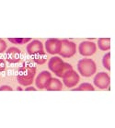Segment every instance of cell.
Wrapping results in <instances>:
<instances>
[{
    "mask_svg": "<svg viewBox=\"0 0 115 128\" xmlns=\"http://www.w3.org/2000/svg\"><path fill=\"white\" fill-rule=\"evenodd\" d=\"M78 72L83 76H90L96 73L97 67H96L95 62L92 59L84 58L78 62Z\"/></svg>",
    "mask_w": 115,
    "mask_h": 128,
    "instance_id": "2",
    "label": "cell"
},
{
    "mask_svg": "<svg viewBox=\"0 0 115 128\" xmlns=\"http://www.w3.org/2000/svg\"><path fill=\"white\" fill-rule=\"evenodd\" d=\"M62 88H63V84L59 79L51 78L49 82L46 85L45 88L47 90H50V91H59L62 90Z\"/></svg>",
    "mask_w": 115,
    "mask_h": 128,
    "instance_id": "12",
    "label": "cell"
},
{
    "mask_svg": "<svg viewBox=\"0 0 115 128\" xmlns=\"http://www.w3.org/2000/svg\"><path fill=\"white\" fill-rule=\"evenodd\" d=\"M0 91H12V88L8 85H5V86L0 87Z\"/></svg>",
    "mask_w": 115,
    "mask_h": 128,
    "instance_id": "21",
    "label": "cell"
},
{
    "mask_svg": "<svg viewBox=\"0 0 115 128\" xmlns=\"http://www.w3.org/2000/svg\"><path fill=\"white\" fill-rule=\"evenodd\" d=\"M63 64H64V62L60 57L54 56V57H52V58L50 59L49 64H48V67H49V69L51 70L52 72H54L55 74V73H57L58 71L60 70V68L62 67Z\"/></svg>",
    "mask_w": 115,
    "mask_h": 128,
    "instance_id": "11",
    "label": "cell"
},
{
    "mask_svg": "<svg viewBox=\"0 0 115 128\" xmlns=\"http://www.w3.org/2000/svg\"><path fill=\"white\" fill-rule=\"evenodd\" d=\"M21 52L20 49H18L16 47H11L9 48L6 52V61L10 64H16L18 62H20Z\"/></svg>",
    "mask_w": 115,
    "mask_h": 128,
    "instance_id": "8",
    "label": "cell"
},
{
    "mask_svg": "<svg viewBox=\"0 0 115 128\" xmlns=\"http://www.w3.org/2000/svg\"><path fill=\"white\" fill-rule=\"evenodd\" d=\"M6 68V63H5V60L2 58H0V72L4 71Z\"/></svg>",
    "mask_w": 115,
    "mask_h": 128,
    "instance_id": "20",
    "label": "cell"
},
{
    "mask_svg": "<svg viewBox=\"0 0 115 128\" xmlns=\"http://www.w3.org/2000/svg\"><path fill=\"white\" fill-rule=\"evenodd\" d=\"M73 90H78V91H93L94 90V87L89 83H83L81 84L78 88H74Z\"/></svg>",
    "mask_w": 115,
    "mask_h": 128,
    "instance_id": "16",
    "label": "cell"
},
{
    "mask_svg": "<svg viewBox=\"0 0 115 128\" xmlns=\"http://www.w3.org/2000/svg\"><path fill=\"white\" fill-rule=\"evenodd\" d=\"M110 82V79L109 75L105 72L98 73L95 78H94V84H95V86L98 87V88H101V90L107 88L109 87Z\"/></svg>",
    "mask_w": 115,
    "mask_h": 128,
    "instance_id": "5",
    "label": "cell"
},
{
    "mask_svg": "<svg viewBox=\"0 0 115 128\" xmlns=\"http://www.w3.org/2000/svg\"><path fill=\"white\" fill-rule=\"evenodd\" d=\"M36 74V67L29 62H25L22 66L18 68V82L22 86H30L32 84L34 76Z\"/></svg>",
    "mask_w": 115,
    "mask_h": 128,
    "instance_id": "1",
    "label": "cell"
},
{
    "mask_svg": "<svg viewBox=\"0 0 115 128\" xmlns=\"http://www.w3.org/2000/svg\"><path fill=\"white\" fill-rule=\"evenodd\" d=\"M25 90H26V91H36V88L32 87H30V88H27Z\"/></svg>",
    "mask_w": 115,
    "mask_h": 128,
    "instance_id": "22",
    "label": "cell"
},
{
    "mask_svg": "<svg viewBox=\"0 0 115 128\" xmlns=\"http://www.w3.org/2000/svg\"><path fill=\"white\" fill-rule=\"evenodd\" d=\"M61 45H62V42H61L60 40L55 38H51L49 40H47L45 42V48L46 51L48 54H59L61 50Z\"/></svg>",
    "mask_w": 115,
    "mask_h": 128,
    "instance_id": "6",
    "label": "cell"
},
{
    "mask_svg": "<svg viewBox=\"0 0 115 128\" xmlns=\"http://www.w3.org/2000/svg\"><path fill=\"white\" fill-rule=\"evenodd\" d=\"M96 44L91 42H82L78 46V51L83 56H91L96 52Z\"/></svg>",
    "mask_w": 115,
    "mask_h": 128,
    "instance_id": "4",
    "label": "cell"
},
{
    "mask_svg": "<svg viewBox=\"0 0 115 128\" xmlns=\"http://www.w3.org/2000/svg\"><path fill=\"white\" fill-rule=\"evenodd\" d=\"M32 60L34 61V63L38 64H43L47 61V56L44 52V51H42V52H39L35 56H32Z\"/></svg>",
    "mask_w": 115,
    "mask_h": 128,
    "instance_id": "14",
    "label": "cell"
},
{
    "mask_svg": "<svg viewBox=\"0 0 115 128\" xmlns=\"http://www.w3.org/2000/svg\"><path fill=\"white\" fill-rule=\"evenodd\" d=\"M63 81L64 86L67 88L75 87L76 85L79 82V76L76 71L72 70L66 74V76L63 78Z\"/></svg>",
    "mask_w": 115,
    "mask_h": 128,
    "instance_id": "7",
    "label": "cell"
},
{
    "mask_svg": "<svg viewBox=\"0 0 115 128\" xmlns=\"http://www.w3.org/2000/svg\"><path fill=\"white\" fill-rule=\"evenodd\" d=\"M102 64L104 67L110 71V52H108L103 56V60H102Z\"/></svg>",
    "mask_w": 115,
    "mask_h": 128,
    "instance_id": "17",
    "label": "cell"
},
{
    "mask_svg": "<svg viewBox=\"0 0 115 128\" xmlns=\"http://www.w3.org/2000/svg\"><path fill=\"white\" fill-rule=\"evenodd\" d=\"M98 48L102 51H107L110 49V38H100L98 42Z\"/></svg>",
    "mask_w": 115,
    "mask_h": 128,
    "instance_id": "15",
    "label": "cell"
},
{
    "mask_svg": "<svg viewBox=\"0 0 115 128\" xmlns=\"http://www.w3.org/2000/svg\"><path fill=\"white\" fill-rule=\"evenodd\" d=\"M51 79V73L48 71H42V73H40V75L37 76L36 78V87H38V88L42 90L45 88L47 83L49 82V80Z\"/></svg>",
    "mask_w": 115,
    "mask_h": 128,
    "instance_id": "9",
    "label": "cell"
},
{
    "mask_svg": "<svg viewBox=\"0 0 115 128\" xmlns=\"http://www.w3.org/2000/svg\"><path fill=\"white\" fill-rule=\"evenodd\" d=\"M6 48V44L5 42V41H4V40L0 39V54H1V52H5Z\"/></svg>",
    "mask_w": 115,
    "mask_h": 128,
    "instance_id": "19",
    "label": "cell"
},
{
    "mask_svg": "<svg viewBox=\"0 0 115 128\" xmlns=\"http://www.w3.org/2000/svg\"><path fill=\"white\" fill-rule=\"evenodd\" d=\"M43 51V46L42 44L40 41H32V42H30L27 46V52L30 56H35L39 52H42Z\"/></svg>",
    "mask_w": 115,
    "mask_h": 128,
    "instance_id": "10",
    "label": "cell"
},
{
    "mask_svg": "<svg viewBox=\"0 0 115 128\" xmlns=\"http://www.w3.org/2000/svg\"><path fill=\"white\" fill-rule=\"evenodd\" d=\"M8 41L17 44H22L30 41V38H8Z\"/></svg>",
    "mask_w": 115,
    "mask_h": 128,
    "instance_id": "18",
    "label": "cell"
},
{
    "mask_svg": "<svg viewBox=\"0 0 115 128\" xmlns=\"http://www.w3.org/2000/svg\"><path fill=\"white\" fill-rule=\"evenodd\" d=\"M72 70H73V68L71 64H69L68 63H64L62 67L60 68V70H59L57 73H55V75H56L58 78H63L67 73L70 72V71H72Z\"/></svg>",
    "mask_w": 115,
    "mask_h": 128,
    "instance_id": "13",
    "label": "cell"
},
{
    "mask_svg": "<svg viewBox=\"0 0 115 128\" xmlns=\"http://www.w3.org/2000/svg\"><path fill=\"white\" fill-rule=\"evenodd\" d=\"M61 42H62V45H61L59 54L62 57H66V58L72 57L76 54V50L75 42H72L68 40H63V41H61Z\"/></svg>",
    "mask_w": 115,
    "mask_h": 128,
    "instance_id": "3",
    "label": "cell"
}]
</instances>
